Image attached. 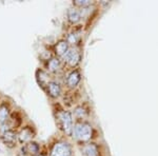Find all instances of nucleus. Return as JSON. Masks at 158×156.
Listing matches in <instances>:
<instances>
[{"label":"nucleus","instance_id":"5","mask_svg":"<svg viewBox=\"0 0 158 156\" xmlns=\"http://www.w3.org/2000/svg\"><path fill=\"white\" fill-rule=\"evenodd\" d=\"M35 130L31 126H24L20 129L18 132V142L21 145H25L27 142L33 141V138L35 137Z\"/></svg>","mask_w":158,"mask_h":156},{"label":"nucleus","instance_id":"1","mask_svg":"<svg viewBox=\"0 0 158 156\" xmlns=\"http://www.w3.org/2000/svg\"><path fill=\"white\" fill-rule=\"evenodd\" d=\"M73 135L78 141L88 142L93 137V127L88 121H77L74 126Z\"/></svg>","mask_w":158,"mask_h":156},{"label":"nucleus","instance_id":"3","mask_svg":"<svg viewBox=\"0 0 158 156\" xmlns=\"http://www.w3.org/2000/svg\"><path fill=\"white\" fill-rule=\"evenodd\" d=\"M50 156H72V148L69 142L57 141L51 149Z\"/></svg>","mask_w":158,"mask_h":156},{"label":"nucleus","instance_id":"15","mask_svg":"<svg viewBox=\"0 0 158 156\" xmlns=\"http://www.w3.org/2000/svg\"><path fill=\"white\" fill-rule=\"evenodd\" d=\"M67 16H68L69 21H70L72 24H75V23H78V22L80 21L81 12L78 10V7L73 6V7H70V9L68 10Z\"/></svg>","mask_w":158,"mask_h":156},{"label":"nucleus","instance_id":"7","mask_svg":"<svg viewBox=\"0 0 158 156\" xmlns=\"http://www.w3.org/2000/svg\"><path fill=\"white\" fill-rule=\"evenodd\" d=\"M81 81V74L78 70H73L68 74L65 79V84L69 89H75Z\"/></svg>","mask_w":158,"mask_h":156},{"label":"nucleus","instance_id":"10","mask_svg":"<svg viewBox=\"0 0 158 156\" xmlns=\"http://www.w3.org/2000/svg\"><path fill=\"white\" fill-rule=\"evenodd\" d=\"M69 48H70V45H69V43L67 42V40L65 39L58 40V41L56 42V44L54 45L55 56L58 58H62L63 56L67 54Z\"/></svg>","mask_w":158,"mask_h":156},{"label":"nucleus","instance_id":"19","mask_svg":"<svg viewBox=\"0 0 158 156\" xmlns=\"http://www.w3.org/2000/svg\"><path fill=\"white\" fill-rule=\"evenodd\" d=\"M74 6L76 7H82V9H85V7L92 6V1L91 0H75L73 2Z\"/></svg>","mask_w":158,"mask_h":156},{"label":"nucleus","instance_id":"16","mask_svg":"<svg viewBox=\"0 0 158 156\" xmlns=\"http://www.w3.org/2000/svg\"><path fill=\"white\" fill-rule=\"evenodd\" d=\"M36 76H37V80H38V83L42 86V88H47L48 83L50 82V76L49 74L47 72L42 70H38L36 72Z\"/></svg>","mask_w":158,"mask_h":156},{"label":"nucleus","instance_id":"4","mask_svg":"<svg viewBox=\"0 0 158 156\" xmlns=\"http://www.w3.org/2000/svg\"><path fill=\"white\" fill-rule=\"evenodd\" d=\"M62 59L64 60V62L68 63L69 66L75 68V66H77L78 63L80 62L81 54L76 48H70L67 52V54L62 57Z\"/></svg>","mask_w":158,"mask_h":156},{"label":"nucleus","instance_id":"8","mask_svg":"<svg viewBox=\"0 0 158 156\" xmlns=\"http://www.w3.org/2000/svg\"><path fill=\"white\" fill-rule=\"evenodd\" d=\"M11 114H12V109L10 102L6 100L0 102V126L6 124L10 116H11Z\"/></svg>","mask_w":158,"mask_h":156},{"label":"nucleus","instance_id":"12","mask_svg":"<svg viewBox=\"0 0 158 156\" xmlns=\"http://www.w3.org/2000/svg\"><path fill=\"white\" fill-rule=\"evenodd\" d=\"M81 152H82L81 153L82 156H100L98 145L96 144H93V142H89V144L83 145Z\"/></svg>","mask_w":158,"mask_h":156},{"label":"nucleus","instance_id":"6","mask_svg":"<svg viewBox=\"0 0 158 156\" xmlns=\"http://www.w3.org/2000/svg\"><path fill=\"white\" fill-rule=\"evenodd\" d=\"M0 139L6 147L14 148L18 142V132L16 130H7L0 136Z\"/></svg>","mask_w":158,"mask_h":156},{"label":"nucleus","instance_id":"14","mask_svg":"<svg viewBox=\"0 0 158 156\" xmlns=\"http://www.w3.org/2000/svg\"><path fill=\"white\" fill-rule=\"evenodd\" d=\"M47 69L50 73L56 74L61 70V60L58 57H52L47 62Z\"/></svg>","mask_w":158,"mask_h":156},{"label":"nucleus","instance_id":"13","mask_svg":"<svg viewBox=\"0 0 158 156\" xmlns=\"http://www.w3.org/2000/svg\"><path fill=\"white\" fill-rule=\"evenodd\" d=\"M21 122H22V117L20 116V114L18 112H12L6 124L11 130H16L17 128H19L21 126Z\"/></svg>","mask_w":158,"mask_h":156},{"label":"nucleus","instance_id":"18","mask_svg":"<svg viewBox=\"0 0 158 156\" xmlns=\"http://www.w3.org/2000/svg\"><path fill=\"white\" fill-rule=\"evenodd\" d=\"M67 42L69 43V45H76L79 40V37L76 33H70L67 36Z\"/></svg>","mask_w":158,"mask_h":156},{"label":"nucleus","instance_id":"2","mask_svg":"<svg viewBox=\"0 0 158 156\" xmlns=\"http://www.w3.org/2000/svg\"><path fill=\"white\" fill-rule=\"evenodd\" d=\"M57 119L59 121V126L62 129V131L71 136L73 134L74 124H73V115L70 111L67 110H60L57 113Z\"/></svg>","mask_w":158,"mask_h":156},{"label":"nucleus","instance_id":"17","mask_svg":"<svg viewBox=\"0 0 158 156\" xmlns=\"http://www.w3.org/2000/svg\"><path fill=\"white\" fill-rule=\"evenodd\" d=\"M89 115V112L85 107L82 106H78L76 107L75 110H74V116L76 117L78 120L77 121H83V119L86 118Z\"/></svg>","mask_w":158,"mask_h":156},{"label":"nucleus","instance_id":"20","mask_svg":"<svg viewBox=\"0 0 158 156\" xmlns=\"http://www.w3.org/2000/svg\"><path fill=\"white\" fill-rule=\"evenodd\" d=\"M38 156H44V155H43V154H40V155H38Z\"/></svg>","mask_w":158,"mask_h":156},{"label":"nucleus","instance_id":"9","mask_svg":"<svg viewBox=\"0 0 158 156\" xmlns=\"http://www.w3.org/2000/svg\"><path fill=\"white\" fill-rule=\"evenodd\" d=\"M21 151L23 155L38 156V155H40V145L35 141H31L22 145Z\"/></svg>","mask_w":158,"mask_h":156},{"label":"nucleus","instance_id":"11","mask_svg":"<svg viewBox=\"0 0 158 156\" xmlns=\"http://www.w3.org/2000/svg\"><path fill=\"white\" fill-rule=\"evenodd\" d=\"M47 92L53 99H57L61 95V86L55 80H51L47 86Z\"/></svg>","mask_w":158,"mask_h":156}]
</instances>
